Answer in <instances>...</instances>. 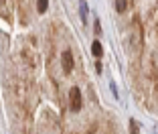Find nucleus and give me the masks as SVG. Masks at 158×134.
Returning a JSON list of instances; mask_svg holds the SVG:
<instances>
[{
    "label": "nucleus",
    "mask_w": 158,
    "mask_h": 134,
    "mask_svg": "<svg viewBox=\"0 0 158 134\" xmlns=\"http://www.w3.org/2000/svg\"><path fill=\"white\" fill-rule=\"evenodd\" d=\"M69 100H71V110H73V112L81 110V92H79V88H71Z\"/></svg>",
    "instance_id": "f257e3e1"
},
{
    "label": "nucleus",
    "mask_w": 158,
    "mask_h": 134,
    "mask_svg": "<svg viewBox=\"0 0 158 134\" xmlns=\"http://www.w3.org/2000/svg\"><path fill=\"white\" fill-rule=\"evenodd\" d=\"M61 63H63V69H65V71H71V69H73V55H71L69 51H63V55H61Z\"/></svg>",
    "instance_id": "f03ea898"
},
{
    "label": "nucleus",
    "mask_w": 158,
    "mask_h": 134,
    "mask_svg": "<svg viewBox=\"0 0 158 134\" xmlns=\"http://www.w3.org/2000/svg\"><path fill=\"white\" fill-rule=\"evenodd\" d=\"M102 51H103V49H102V43H99V41H93V45H91V53H93L95 57H102Z\"/></svg>",
    "instance_id": "7ed1b4c3"
},
{
    "label": "nucleus",
    "mask_w": 158,
    "mask_h": 134,
    "mask_svg": "<svg viewBox=\"0 0 158 134\" xmlns=\"http://www.w3.org/2000/svg\"><path fill=\"white\" fill-rule=\"evenodd\" d=\"M47 6H49V0H37V10L39 12H47Z\"/></svg>",
    "instance_id": "20e7f679"
},
{
    "label": "nucleus",
    "mask_w": 158,
    "mask_h": 134,
    "mask_svg": "<svg viewBox=\"0 0 158 134\" xmlns=\"http://www.w3.org/2000/svg\"><path fill=\"white\" fill-rule=\"evenodd\" d=\"M79 14H81V19H87V4H85V0H81L79 2Z\"/></svg>",
    "instance_id": "39448f33"
},
{
    "label": "nucleus",
    "mask_w": 158,
    "mask_h": 134,
    "mask_svg": "<svg viewBox=\"0 0 158 134\" xmlns=\"http://www.w3.org/2000/svg\"><path fill=\"white\" fill-rule=\"evenodd\" d=\"M126 6H128V0H116V10L118 12H126Z\"/></svg>",
    "instance_id": "423d86ee"
},
{
    "label": "nucleus",
    "mask_w": 158,
    "mask_h": 134,
    "mask_svg": "<svg viewBox=\"0 0 158 134\" xmlns=\"http://www.w3.org/2000/svg\"><path fill=\"white\" fill-rule=\"evenodd\" d=\"M130 130H132V132H138V124H136V122H132V126H130Z\"/></svg>",
    "instance_id": "0eeeda50"
}]
</instances>
